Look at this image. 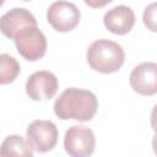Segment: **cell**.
<instances>
[{
	"label": "cell",
	"mask_w": 157,
	"mask_h": 157,
	"mask_svg": "<svg viewBox=\"0 0 157 157\" xmlns=\"http://www.w3.org/2000/svg\"><path fill=\"white\" fill-rule=\"evenodd\" d=\"M98 108L96 94L88 90L66 88L54 102V113L61 120H91Z\"/></svg>",
	"instance_id": "1"
},
{
	"label": "cell",
	"mask_w": 157,
	"mask_h": 157,
	"mask_svg": "<svg viewBox=\"0 0 157 157\" xmlns=\"http://www.w3.org/2000/svg\"><path fill=\"white\" fill-rule=\"evenodd\" d=\"M88 65L101 74L117 72L125 60L123 47L113 40L101 38L91 43L86 53Z\"/></svg>",
	"instance_id": "2"
},
{
	"label": "cell",
	"mask_w": 157,
	"mask_h": 157,
	"mask_svg": "<svg viewBox=\"0 0 157 157\" xmlns=\"http://www.w3.org/2000/svg\"><path fill=\"white\" fill-rule=\"evenodd\" d=\"M31 148L39 153L52 151L58 142L56 125L50 120H33L26 131Z\"/></svg>",
	"instance_id": "3"
},
{
	"label": "cell",
	"mask_w": 157,
	"mask_h": 157,
	"mask_svg": "<svg viewBox=\"0 0 157 157\" xmlns=\"http://www.w3.org/2000/svg\"><path fill=\"white\" fill-rule=\"evenodd\" d=\"M64 147L70 157H90L96 147L93 131L82 125H72L65 132Z\"/></svg>",
	"instance_id": "4"
},
{
	"label": "cell",
	"mask_w": 157,
	"mask_h": 157,
	"mask_svg": "<svg viewBox=\"0 0 157 157\" xmlns=\"http://www.w3.org/2000/svg\"><path fill=\"white\" fill-rule=\"evenodd\" d=\"M13 40L20 55L28 61L40 59L47 52V38L37 26L26 28Z\"/></svg>",
	"instance_id": "5"
},
{
	"label": "cell",
	"mask_w": 157,
	"mask_h": 157,
	"mask_svg": "<svg viewBox=\"0 0 157 157\" xmlns=\"http://www.w3.org/2000/svg\"><path fill=\"white\" fill-rule=\"evenodd\" d=\"M80 17V10L70 1H55L47 11V20L49 25L58 32L72 31L78 25Z\"/></svg>",
	"instance_id": "6"
},
{
	"label": "cell",
	"mask_w": 157,
	"mask_h": 157,
	"mask_svg": "<svg viewBox=\"0 0 157 157\" xmlns=\"http://www.w3.org/2000/svg\"><path fill=\"white\" fill-rule=\"evenodd\" d=\"M59 87L56 76L48 71L40 70L33 72L26 82V93L33 101H47L55 96Z\"/></svg>",
	"instance_id": "7"
},
{
	"label": "cell",
	"mask_w": 157,
	"mask_h": 157,
	"mask_svg": "<svg viewBox=\"0 0 157 157\" xmlns=\"http://www.w3.org/2000/svg\"><path fill=\"white\" fill-rule=\"evenodd\" d=\"M129 82L131 88L142 96L157 93V63H141L130 74Z\"/></svg>",
	"instance_id": "8"
},
{
	"label": "cell",
	"mask_w": 157,
	"mask_h": 157,
	"mask_svg": "<svg viewBox=\"0 0 157 157\" xmlns=\"http://www.w3.org/2000/svg\"><path fill=\"white\" fill-rule=\"evenodd\" d=\"M36 17L23 7H15L5 12L0 18V29L4 36L15 39L22 31L28 27H36Z\"/></svg>",
	"instance_id": "9"
},
{
	"label": "cell",
	"mask_w": 157,
	"mask_h": 157,
	"mask_svg": "<svg viewBox=\"0 0 157 157\" xmlns=\"http://www.w3.org/2000/svg\"><path fill=\"white\" fill-rule=\"evenodd\" d=\"M103 23L109 32L123 36L132 29L135 25V13L131 7L118 5L104 13Z\"/></svg>",
	"instance_id": "10"
},
{
	"label": "cell",
	"mask_w": 157,
	"mask_h": 157,
	"mask_svg": "<svg viewBox=\"0 0 157 157\" xmlns=\"http://www.w3.org/2000/svg\"><path fill=\"white\" fill-rule=\"evenodd\" d=\"M1 157H33L28 142L21 135H9L1 144Z\"/></svg>",
	"instance_id": "11"
},
{
	"label": "cell",
	"mask_w": 157,
	"mask_h": 157,
	"mask_svg": "<svg viewBox=\"0 0 157 157\" xmlns=\"http://www.w3.org/2000/svg\"><path fill=\"white\" fill-rule=\"evenodd\" d=\"M20 71H21V66L13 56L6 53H2L0 55V83L1 85H7L13 82L17 75L20 74Z\"/></svg>",
	"instance_id": "12"
},
{
	"label": "cell",
	"mask_w": 157,
	"mask_h": 157,
	"mask_svg": "<svg viewBox=\"0 0 157 157\" xmlns=\"http://www.w3.org/2000/svg\"><path fill=\"white\" fill-rule=\"evenodd\" d=\"M142 21L147 29L157 33V2H152L146 6L144 10Z\"/></svg>",
	"instance_id": "13"
},
{
	"label": "cell",
	"mask_w": 157,
	"mask_h": 157,
	"mask_svg": "<svg viewBox=\"0 0 157 157\" xmlns=\"http://www.w3.org/2000/svg\"><path fill=\"white\" fill-rule=\"evenodd\" d=\"M151 128L157 134V104L152 108V112H151Z\"/></svg>",
	"instance_id": "14"
},
{
	"label": "cell",
	"mask_w": 157,
	"mask_h": 157,
	"mask_svg": "<svg viewBox=\"0 0 157 157\" xmlns=\"http://www.w3.org/2000/svg\"><path fill=\"white\" fill-rule=\"evenodd\" d=\"M152 148H153V152L156 153V156H157V134L153 136V139H152Z\"/></svg>",
	"instance_id": "15"
}]
</instances>
